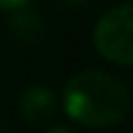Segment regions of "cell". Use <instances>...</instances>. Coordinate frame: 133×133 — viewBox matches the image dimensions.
Instances as JSON below:
<instances>
[{
	"instance_id": "cell-1",
	"label": "cell",
	"mask_w": 133,
	"mask_h": 133,
	"mask_svg": "<svg viewBox=\"0 0 133 133\" xmlns=\"http://www.w3.org/2000/svg\"><path fill=\"white\" fill-rule=\"evenodd\" d=\"M131 98L126 87L103 70H82L72 75L63 91L65 115L87 129H103L124 122Z\"/></svg>"
},
{
	"instance_id": "cell-2",
	"label": "cell",
	"mask_w": 133,
	"mask_h": 133,
	"mask_svg": "<svg viewBox=\"0 0 133 133\" xmlns=\"http://www.w3.org/2000/svg\"><path fill=\"white\" fill-rule=\"evenodd\" d=\"M96 51L117 65H133V2L105 12L94 28Z\"/></svg>"
},
{
	"instance_id": "cell-6",
	"label": "cell",
	"mask_w": 133,
	"mask_h": 133,
	"mask_svg": "<svg viewBox=\"0 0 133 133\" xmlns=\"http://www.w3.org/2000/svg\"><path fill=\"white\" fill-rule=\"evenodd\" d=\"M65 2H75L77 5V2H89V0H65Z\"/></svg>"
},
{
	"instance_id": "cell-4",
	"label": "cell",
	"mask_w": 133,
	"mask_h": 133,
	"mask_svg": "<svg viewBox=\"0 0 133 133\" xmlns=\"http://www.w3.org/2000/svg\"><path fill=\"white\" fill-rule=\"evenodd\" d=\"M9 30H12L14 37H19L23 42H35L44 33V21L37 12L16 7V14L9 19Z\"/></svg>"
},
{
	"instance_id": "cell-3",
	"label": "cell",
	"mask_w": 133,
	"mask_h": 133,
	"mask_svg": "<svg viewBox=\"0 0 133 133\" xmlns=\"http://www.w3.org/2000/svg\"><path fill=\"white\" fill-rule=\"evenodd\" d=\"M19 115L33 126L47 124L56 115V98H54L51 89H47V87L26 89L19 98Z\"/></svg>"
},
{
	"instance_id": "cell-5",
	"label": "cell",
	"mask_w": 133,
	"mask_h": 133,
	"mask_svg": "<svg viewBox=\"0 0 133 133\" xmlns=\"http://www.w3.org/2000/svg\"><path fill=\"white\" fill-rule=\"evenodd\" d=\"M26 2L30 0H0V9H16V7H23Z\"/></svg>"
}]
</instances>
